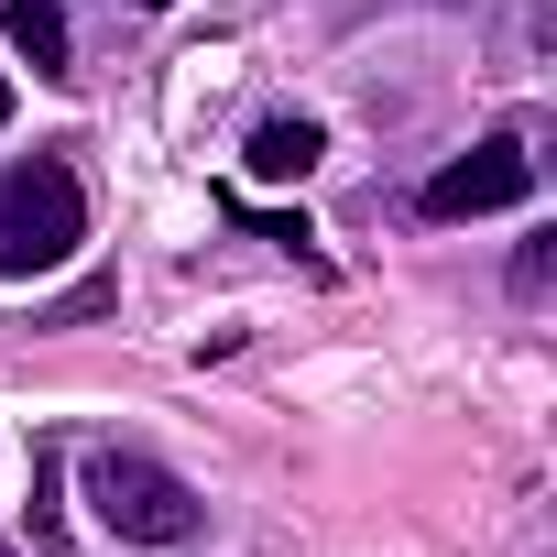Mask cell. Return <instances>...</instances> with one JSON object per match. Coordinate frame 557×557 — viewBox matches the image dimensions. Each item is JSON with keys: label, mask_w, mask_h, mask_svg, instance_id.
<instances>
[{"label": "cell", "mask_w": 557, "mask_h": 557, "mask_svg": "<svg viewBox=\"0 0 557 557\" xmlns=\"http://www.w3.org/2000/svg\"><path fill=\"white\" fill-rule=\"evenodd\" d=\"M0 121H12V77H0Z\"/></svg>", "instance_id": "cell-9"}, {"label": "cell", "mask_w": 557, "mask_h": 557, "mask_svg": "<svg viewBox=\"0 0 557 557\" xmlns=\"http://www.w3.org/2000/svg\"><path fill=\"white\" fill-rule=\"evenodd\" d=\"M546 273H557V251H546V240H524V251H513V285H524V296H546Z\"/></svg>", "instance_id": "cell-7"}, {"label": "cell", "mask_w": 557, "mask_h": 557, "mask_svg": "<svg viewBox=\"0 0 557 557\" xmlns=\"http://www.w3.org/2000/svg\"><path fill=\"white\" fill-rule=\"evenodd\" d=\"M132 12H175V0H132Z\"/></svg>", "instance_id": "cell-8"}, {"label": "cell", "mask_w": 557, "mask_h": 557, "mask_svg": "<svg viewBox=\"0 0 557 557\" xmlns=\"http://www.w3.org/2000/svg\"><path fill=\"white\" fill-rule=\"evenodd\" d=\"M318 153H329V132H318V121H262V132H251V175H273V186L307 175Z\"/></svg>", "instance_id": "cell-5"}, {"label": "cell", "mask_w": 557, "mask_h": 557, "mask_svg": "<svg viewBox=\"0 0 557 557\" xmlns=\"http://www.w3.org/2000/svg\"><path fill=\"white\" fill-rule=\"evenodd\" d=\"M77 240H88V197H77V175H66L55 153H34V164L0 175V285L55 273Z\"/></svg>", "instance_id": "cell-1"}, {"label": "cell", "mask_w": 557, "mask_h": 557, "mask_svg": "<svg viewBox=\"0 0 557 557\" xmlns=\"http://www.w3.org/2000/svg\"><path fill=\"white\" fill-rule=\"evenodd\" d=\"M88 503H99V524H110L121 546H197V535H208V503H197L164 459H143V448H99V459H88Z\"/></svg>", "instance_id": "cell-2"}, {"label": "cell", "mask_w": 557, "mask_h": 557, "mask_svg": "<svg viewBox=\"0 0 557 557\" xmlns=\"http://www.w3.org/2000/svg\"><path fill=\"white\" fill-rule=\"evenodd\" d=\"M34 535L66 546V513H55V448H34Z\"/></svg>", "instance_id": "cell-6"}, {"label": "cell", "mask_w": 557, "mask_h": 557, "mask_svg": "<svg viewBox=\"0 0 557 557\" xmlns=\"http://www.w3.org/2000/svg\"><path fill=\"white\" fill-rule=\"evenodd\" d=\"M0 34H12V55H23L34 77H77V55H66V12H55V0H0Z\"/></svg>", "instance_id": "cell-4"}, {"label": "cell", "mask_w": 557, "mask_h": 557, "mask_svg": "<svg viewBox=\"0 0 557 557\" xmlns=\"http://www.w3.org/2000/svg\"><path fill=\"white\" fill-rule=\"evenodd\" d=\"M524 197H535V153H524L513 132H492V143H470L459 164L426 175V219H492V208H524Z\"/></svg>", "instance_id": "cell-3"}, {"label": "cell", "mask_w": 557, "mask_h": 557, "mask_svg": "<svg viewBox=\"0 0 557 557\" xmlns=\"http://www.w3.org/2000/svg\"><path fill=\"white\" fill-rule=\"evenodd\" d=\"M0 557H12V546H0Z\"/></svg>", "instance_id": "cell-10"}]
</instances>
